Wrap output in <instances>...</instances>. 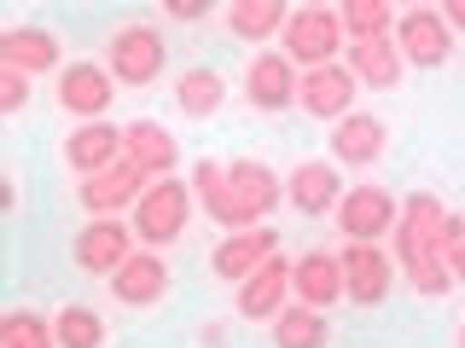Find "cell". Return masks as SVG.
<instances>
[{
  "instance_id": "22",
  "label": "cell",
  "mask_w": 465,
  "mask_h": 348,
  "mask_svg": "<svg viewBox=\"0 0 465 348\" xmlns=\"http://www.w3.org/2000/svg\"><path fill=\"white\" fill-rule=\"evenodd\" d=\"M111 296L123 302V308H157V302L169 296V261L163 250H134L123 261V273L111 279Z\"/></svg>"
},
{
  "instance_id": "13",
  "label": "cell",
  "mask_w": 465,
  "mask_h": 348,
  "mask_svg": "<svg viewBox=\"0 0 465 348\" xmlns=\"http://www.w3.org/2000/svg\"><path fill=\"white\" fill-rule=\"evenodd\" d=\"M145 174L128 163H116V169H105V174H94V180H76V203L87 209V221H105V215H134V203L145 198Z\"/></svg>"
},
{
  "instance_id": "5",
  "label": "cell",
  "mask_w": 465,
  "mask_h": 348,
  "mask_svg": "<svg viewBox=\"0 0 465 348\" xmlns=\"http://www.w3.org/2000/svg\"><path fill=\"white\" fill-rule=\"evenodd\" d=\"M140 250L134 227H128V215H105V221H82V232L70 238V261L87 273V279H116L123 273V261Z\"/></svg>"
},
{
  "instance_id": "14",
  "label": "cell",
  "mask_w": 465,
  "mask_h": 348,
  "mask_svg": "<svg viewBox=\"0 0 465 348\" xmlns=\"http://www.w3.org/2000/svg\"><path fill=\"white\" fill-rule=\"evenodd\" d=\"M349 186L338 180V163L331 157H309V163H297L285 174V203L297 215H309V221H320V215H338Z\"/></svg>"
},
{
  "instance_id": "31",
  "label": "cell",
  "mask_w": 465,
  "mask_h": 348,
  "mask_svg": "<svg viewBox=\"0 0 465 348\" xmlns=\"http://www.w3.org/2000/svg\"><path fill=\"white\" fill-rule=\"evenodd\" d=\"M24 105H29V76H24V70H6V64H0V111L18 116Z\"/></svg>"
},
{
  "instance_id": "16",
  "label": "cell",
  "mask_w": 465,
  "mask_h": 348,
  "mask_svg": "<svg viewBox=\"0 0 465 348\" xmlns=\"http://www.w3.org/2000/svg\"><path fill=\"white\" fill-rule=\"evenodd\" d=\"M291 296H297L302 308H320V314H331L338 302H349L338 250H302L291 261Z\"/></svg>"
},
{
  "instance_id": "15",
  "label": "cell",
  "mask_w": 465,
  "mask_h": 348,
  "mask_svg": "<svg viewBox=\"0 0 465 348\" xmlns=\"http://www.w3.org/2000/svg\"><path fill=\"white\" fill-rule=\"evenodd\" d=\"M355 93H361V82L349 76V64H320V70H302L297 111H309L314 122H331V128H338L343 116L355 111Z\"/></svg>"
},
{
  "instance_id": "7",
  "label": "cell",
  "mask_w": 465,
  "mask_h": 348,
  "mask_svg": "<svg viewBox=\"0 0 465 348\" xmlns=\"http://www.w3.org/2000/svg\"><path fill=\"white\" fill-rule=\"evenodd\" d=\"M396 221H401V198L384 192L378 180L349 186L343 203H338V232L349 244H384L390 232H396Z\"/></svg>"
},
{
  "instance_id": "2",
  "label": "cell",
  "mask_w": 465,
  "mask_h": 348,
  "mask_svg": "<svg viewBox=\"0 0 465 348\" xmlns=\"http://www.w3.org/2000/svg\"><path fill=\"white\" fill-rule=\"evenodd\" d=\"M198 215V192L186 180H152L145 186V198L134 203V215H128V227H134L140 250H169V244L186 238V227H193Z\"/></svg>"
},
{
  "instance_id": "29",
  "label": "cell",
  "mask_w": 465,
  "mask_h": 348,
  "mask_svg": "<svg viewBox=\"0 0 465 348\" xmlns=\"http://www.w3.org/2000/svg\"><path fill=\"white\" fill-rule=\"evenodd\" d=\"M53 331H58V348H105V319H99L87 302H64L53 314Z\"/></svg>"
},
{
  "instance_id": "32",
  "label": "cell",
  "mask_w": 465,
  "mask_h": 348,
  "mask_svg": "<svg viewBox=\"0 0 465 348\" xmlns=\"http://www.w3.org/2000/svg\"><path fill=\"white\" fill-rule=\"evenodd\" d=\"M157 12H169L174 24H198L203 12H215V6H210V0H163V6H157Z\"/></svg>"
},
{
  "instance_id": "20",
  "label": "cell",
  "mask_w": 465,
  "mask_h": 348,
  "mask_svg": "<svg viewBox=\"0 0 465 348\" xmlns=\"http://www.w3.org/2000/svg\"><path fill=\"white\" fill-rule=\"evenodd\" d=\"M123 157L145 180H169L174 163H181V140L163 122H152V116H134V122H123Z\"/></svg>"
},
{
  "instance_id": "19",
  "label": "cell",
  "mask_w": 465,
  "mask_h": 348,
  "mask_svg": "<svg viewBox=\"0 0 465 348\" xmlns=\"http://www.w3.org/2000/svg\"><path fill=\"white\" fill-rule=\"evenodd\" d=\"M384 151H390V122L378 111H349L331 128V163H343V169H372Z\"/></svg>"
},
{
  "instance_id": "27",
  "label": "cell",
  "mask_w": 465,
  "mask_h": 348,
  "mask_svg": "<svg viewBox=\"0 0 465 348\" xmlns=\"http://www.w3.org/2000/svg\"><path fill=\"white\" fill-rule=\"evenodd\" d=\"M331 325L320 308H302V302H291V308L273 319V348H326Z\"/></svg>"
},
{
  "instance_id": "26",
  "label": "cell",
  "mask_w": 465,
  "mask_h": 348,
  "mask_svg": "<svg viewBox=\"0 0 465 348\" xmlns=\"http://www.w3.org/2000/svg\"><path fill=\"white\" fill-rule=\"evenodd\" d=\"M285 24H291V6H285V0H232V6H227V35L232 41L285 35Z\"/></svg>"
},
{
  "instance_id": "3",
  "label": "cell",
  "mask_w": 465,
  "mask_h": 348,
  "mask_svg": "<svg viewBox=\"0 0 465 348\" xmlns=\"http://www.w3.org/2000/svg\"><path fill=\"white\" fill-rule=\"evenodd\" d=\"M349 53V29H343V12L338 6H291V24H285V58L297 70H320V64H343Z\"/></svg>"
},
{
  "instance_id": "18",
  "label": "cell",
  "mask_w": 465,
  "mask_h": 348,
  "mask_svg": "<svg viewBox=\"0 0 465 348\" xmlns=\"http://www.w3.org/2000/svg\"><path fill=\"white\" fill-rule=\"evenodd\" d=\"M116 163H123V128L116 122H76L64 134V169L76 180H94V174H105Z\"/></svg>"
},
{
  "instance_id": "17",
  "label": "cell",
  "mask_w": 465,
  "mask_h": 348,
  "mask_svg": "<svg viewBox=\"0 0 465 348\" xmlns=\"http://www.w3.org/2000/svg\"><path fill=\"white\" fill-rule=\"evenodd\" d=\"M232 308H239V319H251V325H273V319L291 308V261H285V250L232 290Z\"/></svg>"
},
{
  "instance_id": "30",
  "label": "cell",
  "mask_w": 465,
  "mask_h": 348,
  "mask_svg": "<svg viewBox=\"0 0 465 348\" xmlns=\"http://www.w3.org/2000/svg\"><path fill=\"white\" fill-rule=\"evenodd\" d=\"M0 348H58V331L35 308H6V319H0Z\"/></svg>"
},
{
  "instance_id": "11",
  "label": "cell",
  "mask_w": 465,
  "mask_h": 348,
  "mask_svg": "<svg viewBox=\"0 0 465 348\" xmlns=\"http://www.w3.org/2000/svg\"><path fill=\"white\" fill-rule=\"evenodd\" d=\"M343 261V290H349V302L355 308H378V302L396 290V256L384 250V244H343L338 250Z\"/></svg>"
},
{
  "instance_id": "12",
  "label": "cell",
  "mask_w": 465,
  "mask_h": 348,
  "mask_svg": "<svg viewBox=\"0 0 465 348\" xmlns=\"http://www.w3.org/2000/svg\"><path fill=\"white\" fill-rule=\"evenodd\" d=\"M227 186H232V203H239V227H268V215L280 209V198H285V180L262 163V157H232Z\"/></svg>"
},
{
  "instance_id": "24",
  "label": "cell",
  "mask_w": 465,
  "mask_h": 348,
  "mask_svg": "<svg viewBox=\"0 0 465 348\" xmlns=\"http://www.w3.org/2000/svg\"><path fill=\"white\" fill-rule=\"evenodd\" d=\"M174 105H181V116H193V122H210L215 111L227 105V76L210 64H193L174 76Z\"/></svg>"
},
{
  "instance_id": "10",
  "label": "cell",
  "mask_w": 465,
  "mask_h": 348,
  "mask_svg": "<svg viewBox=\"0 0 465 348\" xmlns=\"http://www.w3.org/2000/svg\"><path fill=\"white\" fill-rule=\"evenodd\" d=\"M280 256V232L273 227H244V232H222V244L210 250V273L222 285H232L239 290L251 273H262L268 261Z\"/></svg>"
},
{
  "instance_id": "25",
  "label": "cell",
  "mask_w": 465,
  "mask_h": 348,
  "mask_svg": "<svg viewBox=\"0 0 465 348\" xmlns=\"http://www.w3.org/2000/svg\"><path fill=\"white\" fill-rule=\"evenodd\" d=\"M193 192H198V209L210 215L222 232H244L239 227V203H232V186H227V163H193Z\"/></svg>"
},
{
  "instance_id": "21",
  "label": "cell",
  "mask_w": 465,
  "mask_h": 348,
  "mask_svg": "<svg viewBox=\"0 0 465 348\" xmlns=\"http://www.w3.org/2000/svg\"><path fill=\"white\" fill-rule=\"evenodd\" d=\"M0 64L24 70V76H47V70H64V41L47 24H12L0 35Z\"/></svg>"
},
{
  "instance_id": "9",
  "label": "cell",
  "mask_w": 465,
  "mask_h": 348,
  "mask_svg": "<svg viewBox=\"0 0 465 348\" xmlns=\"http://www.w3.org/2000/svg\"><path fill=\"white\" fill-rule=\"evenodd\" d=\"M244 105L262 111V116H273V111H291L297 105V87H302V70L291 64L285 53H273V47H262L251 64H244Z\"/></svg>"
},
{
  "instance_id": "6",
  "label": "cell",
  "mask_w": 465,
  "mask_h": 348,
  "mask_svg": "<svg viewBox=\"0 0 465 348\" xmlns=\"http://www.w3.org/2000/svg\"><path fill=\"white\" fill-rule=\"evenodd\" d=\"M58 111H70L76 122H105V111L116 105V76L105 70V58H70L58 70V87H53Z\"/></svg>"
},
{
  "instance_id": "35",
  "label": "cell",
  "mask_w": 465,
  "mask_h": 348,
  "mask_svg": "<svg viewBox=\"0 0 465 348\" xmlns=\"http://www.w3.org/2000/svg\"><path fill=\"white\" fill-rule=\"evenodd\" d=\"M454 348H465V319H460V331H454Z\"/></svg>"
},
{
  "instance_id": "28",
  "label": "cell",
  "mask_w": 465,
  "mask_h": 348,
  "mask_svg": "<svg viewBox=\"0 0 465 348\" xmlns=\"http://www.w3.org/2000/svg\"><path fill=\"white\" fill-rule=\"evenodd\" d=\"M338 12H343L349 41H390L401 18V6H390V0H343Z\"/></svg>"
},
{
  "instance_id": "33",
  "label": "cell",
  "mask_w": 465,
  "mask_h": 348,
  "mask_svg": "<svg viewBox=\"0 0 465 348\" xmlns=\"http://www.w3.org/2000/svg\"><path fill=\"white\" fill-rule=\"evenodd\" d=\"M442 18L454 24V35H465V0H442Z\"/></svg>"
},
{
  "instance_id": "8",
  "label": "cell",
  "mask_w": 465,
  "mask_h": 348,
  "mask_svg": "<svg viewBox=\"0 0 465 348\" xmlns=\"http://www.w3.org/2000/svg\"><path fill=\"white\" fill-rule=\"evenodd\" d=\"M396 47L413 70H442L454 58V24L442 18V6H401Z\"/></svg>"
},
{
  "instance_id": "4",
  "label": "cell",
  "mask_w": 465,
  "mask_h": 348,
  "mask_svg": "<svg viewBox=\"0 0 465 348\" xmlns=\"http://www.w3.org/2000/svg\"><path fill=\"white\" fill-rule=\"evenodd\" d=\"M105 70L116 76V87H152L169 70V41L157 24H123L105 41Z\"/></svg>"
},
{
  "instance_id": "1",
  "label": "cell",
  "mask_w": 465,
  "mask_h": 348,
  "mask_svg": "<svg viewBox=\"0 0 465 348\" xmlns=\"http://www.w3.org/2000/svg\"><path fill=\"white\" fill-rule=\"evenodd\" d=\"M448 221H454V209H442L436 192L401 198V221L390 232V256H396L401 279L419 296H448L454 290V273H448Z\"/></svg>"
},
{
  "instance_id": "23",
  "label": "cell",
  "mask_w": 465,
  "mask_h": 348,
  "mask_svg": "<svg viewBox=\"0 0 465 348\" xmlns=\"http://www.w3.org/2000/svg\"><path fill=\"white\" fill-rule=\"evenodd\" d=\"M343 64H349V76H355L361 87H372V93H396L401 76H407V58L396 47V35L390 41H349Z\"/></svg>"
},
{
  "instance_id": "34",
  "label": "cell",
  "mask_w": 465,
  "mask_h": 348,
  "mask_svg": "<svg viewBox=\"0 0 465 348\" xmlns=\"http://www.w3.org/2000/svg\"><path fill=\"white\" fill-rule=\"evenodd\" d=\"M448 273H454V285H465V244L448 250Z\"/></svg>"
}]
</instances>
